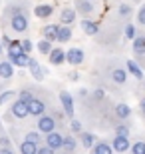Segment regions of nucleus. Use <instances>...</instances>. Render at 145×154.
<instances>
[{
    "instance_id": "1",
    "label": "nucleus",
    "mask_w": 145,
    "mask_h": 154,
    "mask_svg": "<svg viewBox=\"0 0 145 154\" xmlns=\"http://www.w3.org/2000/svg\"><path fill=\"white\" fill-rule=\"evenodd\" d=\"M4 18H6V24L10 26L12 32H16V34H24V32H28V28H30V14H28V10L4 14Z\"/></svg>"
},
{
    "instance_id": "2",
    "label": "nucleus",
    "mask_w": 145,
    "mask_h": 154,
    "mask_svg": "<svg viewBox=\"0 0 145 154\" xmlns=\"http://www.w3.org/2000/svg\"><path fill=\"white\" fill-rule=\"evenodd\" d=\"M64 112H46V114L38 116V120H36V130H40L42 134H50V132H54L58 128V118H64Z\"/></svg>"
},
{
    "instance_id": "3",
    "label": "nucleus",
    "mask_w": 145,
    "mask_h": 154,
    "mask_svg": "<svg viewBox=\"0 0 145 154\" xmlns=\"http://www.w3.org/2000/svg\"><path fill=\"white\" fill-rule=\"evenodd\" d=\"M8 120H24L30 116V110H28V102H24V100H14V102L10 104V108H8Z\"/></svg>"
},
{
    "instance_id": "4",
    "label": "nucleus",
    "mask_w": 145,
    "mask_h": 154,
    "mask_svg": "<svg viewBox=\"0 0 145 154\" xmlns=\"http://www.w3.org/2000/svg\"><path fill=\"white\" fill-rule=\"evenodd\" d=\"M58 98H60V104H62V112L66 114V118L74 120V116H76V106H74V96L70 94L68 90H60V94H58Z\"/></svg>"
},
{
    "instance_id": "5",
    "label": "nucleus",
    "mask_w": 145,
    "mask_h": 154,
    "mask_svg": "<svg viewBox=\"0 0 145 154\" xmlns=\"http://www.w3.org/2000/svg\"><path fill=\"white\" fill-rule=\"evenodd\" d=\"M50 102H48V96H36L32 98V102H28V110H30V116H42L46 114V110H48Z\"/></svg>"
},
{
    "instance_id": "6",
    "label": "nucleus",
    "mask_w": 145,
    "mask_h": 154,
    "mask_svg": "<svg viewBox=\"0 0 145 154\" xmlns=\"http://www.w3.org/2000/svg\"><path fill=\"white\" fill-rule=\"evenodd\" d=\"M64 138H66V134H62L60 130H54V132H50V134H46L44 144H46V146H50L52 150L60 152L62 146H64Z\"/></svg>"
},
{
    "instance_id": "7",
    "label": "nucleus",
    "mask_w": 145,
    "mask_h": 154,
    "mask_svg": "<svg viewBox=\"0 0 145 154\" xmlns=\"http://www.w3.org/2000/svg\"><path fill=\"white\" fill-rule=\"evenodd\" d=\"M14 64L8 60V58H0V80H4V82H8V80L14 78Z\"/></svg>"
},
{
    "instance_id": "8",
    "label": "nucleus",
    "mask_w": 145,
    "mask_h": 154,
    "mask_svg": "<svg viewBox=\"0 0 145 154\" xmlns=\"http://www.w3.org/2000/svg\"><path fill=\"white\" fill-rule=\"evenodd\" d=\"M109 78H112L113 84H125L127 82V68H123V66H112L109 70Z\"/></svg>"
},
{
    "instance_id": "9",
    "label": "nucleus",
    "mask_w": 145,
    "mask_h": 154,
    "mask_svg": "<svg viewBox=\"0 0 145 154\" xmlns=\"http://www.w3.org/2000/svg\"><path fill=\"white\" fill-rule=\"evenodd\" d=\"M76 12L82 14L84 18H88L89 14L95 12V4L91 2V0H76Z\"/></svg>"
},
{
    "instance_id": "10",
    "label": "nucleus",
    "mask_w": 145,
    "mask_h": 154,
    "mask_svg": "<svg viewBox=\"0 0 145 154\" xmlns=\"http://www.w3.org/2000/svg\"><path fill=\"white\" fill-rule=\"evenodd\" d=\"M112 146H113V150L119 152V154L131 150V142H129V138H125V136H113L112 138Z\"/></svg>"
},
{
    "instance_id": "11",
    "label": "nucleus",
    "mask_w": 145,
    "mask_h": 154,
    "mask_svg": "<svg viewBox=\"0 0 145 154\" xmlns=\"http://www.w3.org/2000/svg\"><path fill=\"white\" fill-rule=\"evenodd\" d=\"M113 116H115L119 122H125V120L131 116V108H129V104H125V102H117L115 106H113Z\"/></svg>"
},
{
    "instance_id": "12",
    "label": "nucleus",
    "mask_w": 145,
    "mask_h": 154,
    "mask_svg": "<svg viewBox=\"0 0 145 154\" xmlns=\"http://www.w3.org/2000/svg\"><path fill=\"white\" fill-rule=\"evenodd\" d=\"M48 60H50L52 66H62L64 62H68V52L62 50V48H54V50L50 52Z\"/></svg>"
},
{
    "instance_id": "13",
    "label": "nucleus",
    "mask_w": 145,
    "mask_h": 154,
    "mask_svg": "<svg viewBox=\"0 0 145 154\" xmlns=\"http://www.w3.org/2000/svg\"><path fill=\"white\" fill-rule=\"evenodd\" d=\"M80 26H82V30H84L88 36L100 34V22H95V20H89V18H82V20H80Z\"/></svg>"
},
{
    "instance_id": "14",
    "label": "nucleus",
    "mask_w": 145,
    "mask_h": 154,
    "mask_svg": "<svg viewBox=\"0 0 145 154\" xmlns=\"http://www.w3.org/2000/svg\"><path fill=\"white\" fill-rule=\"evenodd\" d=\"M60 154H78V140L74 138V134H66Z\"/></svg>"
},
{
    "instance_id": "15",
    "label": "nucleus",
    "mask_w": 145,
    "mask_h": 154,
    "mask_svg": "<svg viewBox=\"0 0 145 154\" xmlns=\"http://www.w3.org/2000/svg\"><path fill=\"white\" fill-rule=\"evenodd\" d=\"M76 14H78V12L74 10V8H70V6L62 8L60 10V24H64V26H72V24L76 22Z\"/></svg>"
},
{
    "instance_id": "16",
    "label": "nucleus",
    "mask_w": 145,
    "mask_h": 154,
    "mask_svg": "<svg viewBox=\"0 0 145 154\" xmlns=\"http://www.w3.org/2000/svg\"><path fill=\"white\" fill-rule=\"evenodd\" d=\"M28 70H30V74H32V78H34V80H44V76H46V70L42 68V66H40V62L36 60V58H32V56H30Z\"/></svg>"
},
{
    "instance_id": "17",
    "label": "nucleus",
    "mask_w": 145,
    "mask_h": 154,
    "mask_svg": "<svg viewBox=\"0 0 145 154\" xmlns=\"http://www.w3.org/2000/svg\"><path fill=\"white\" fill-rule=\"evenodd\" d=\"M84 58H86V54L82 48H70L68 50V62L72 64V66H80V64L84 62Z\"/></svg>"
},
{
    "instance_id": "18",
    "label": "nucleus",
    "mask_w": 145,
    "mask_h": 154,
    "mask_svg": "<svg viewBox=\"0 0 145 154\" xmlns=\"http://www.w3.org/2000/svg\"><path fill=\"white\" fill-rule=\"evenodd\" d=\"M34 14H36L38 18H42V20H44V18H50L52 14H54V6H52L50 2L36 4V6H34Z\"/></svg>"
},
{
    "instance_id": "19",
    "label": "nucleus",
    "mask_w": 145,
    "mask_h": 154,
    "mask_svg": "<svg viewBox=\"0 0 145 154\" xmlns=\"http://www.w3.org/2000/svg\"><path fill=\"white\" fill-rule=\"evenodd\" d=\"M58 32H60V24H46L44 28H42V38L50 40V42H56Z\"/></svg>"
},
{
    "instance_id": "20",
    "label": "nucleus",
    "mask_w": 145,
    "mask_h": 154,
    "mask_svg": "<svg viewBox=\"0 0 145 154\" xmlns=\"http://www.w3.org/2000/svg\"><path fill=\"white\" fill-rule=\"evenodd\" d=\"M80 142H82V146H84L86 150H91L97 144V136H95L94 132H88V130H84L82 134H80Z\"/></svg>"
},
{
    "instance_id": "21",
    "label": "nucleus",
    "mask_w": 145,
    "mask_h": 154,
    "mask_svg": "<svg viewBox=\"0 0 145 154\" xmlns=\"http://www.w3.org/2000/svg\"><path fill=\"white\" fill-rule=\"evenodd\" d=\"M113 152L115 150H113L112 142H107V140H97V144L91 148V154H113Z\"/></svg>"
},
{
    "instance_id": "22",
    "label": "nucleus",
    "mask_w": 145,
    "mask_h": 154,
    "mask_svg": "<svg viewBox=\"0 0 145 154\" xmlns=\"http://www.w3.org/2000/svg\"><path fill=\"white\" fill-rule=\"evenodd\" d=\"M38 144L30 142V140H22V142L18 144V152L20 154H38Z\"/></svg>"
},
{
    "instance_id": "23",
    "label": "nucleus",
    "mask_w": 145,
    "mask_h": 154,
    "mask_svg": "<svg viewBox=\"0 0 145 154\" xmlns=\"http://www.w3.org/2000/svg\"><path fill=\"white\" fill-rule=\"evenodd\" d=\"M125 68H127V72H131L137 80H143V70H141V66L135 62V60H127V62H125Z\"/></svg>"
},
{
    "instance_id": "24",
    "label": "nucleus",
    "mask_w": 145,
    "mask_h": 154,
    "mask_svg": "<svg viewBox=\"0 0 145 154\" xmlns=\"http://www.w3.org/2000/svg\"><path fill=\"white\" fill-rule=\"evenodd\" d=\"M133 52L137 56H145V34H137L133 40Z\"/></svg>"
},
{
    "instance_id": "25",
    "label": "nucleus",
    "mask_w": 145,
    "mask_h": 154,
    "mask_svg": "<svg viewBox=\"0 0 145 154\" xmlns=\"http://www.w3.org/2000/svg\"><path fill=\"white\" fill-rule=\"evenodd\" d=\"M16 68H28L30 64V54H20V56H14V58H8Z\"/></svg>"
},
{
    "instance_id": "26",
    "label": "nucleus",
    "mask_w": 145,
    "mask_h": 154,
    "mask_svg": "<svg viewBox=\"0 0 145 154\" xmlns=\"http://www.w3.org/2000/svg\"><path fill=\"white\" fill-rule=\"evenodd\" d=\"M36 48H38L40 54H46V56H50V52L54 50L52 42H50V40H46V38H40V42L36 44Z\"/></svg>"
},
{
    "instance_id": "27",
    "label": "nucleus",
    "mask_w": 145,
    "mask_h": 154,
    "mask_svg": "<svg viewBox=\"0 0 145 154\" xmlns=\"http://www.w3.org/2000/svg\"><path fill=\"white\" fill-rule=\"evenodd\" d=\"M72 26H64V24H60V32H58V40L60 42H70L72 40Z\"/></svg>"
},
{
    "instance_id": "28",
    "label": "nucleus",
    "mask_w": 145,
    "mask_h": 154,
    "mask_svg": "<svg viewBox=\"0 0 145 154\" xmlns=\"http://www.w3.org/2000/svg\"><path fill=\"white\" fill-rule=\"evenodd\" d=\"M14 100H18L16 90H4L0 94V104H10V102H14Z\"/></svg>"
},
{
    "instance_id": "29",
    "label": "nucleus",
    "mask_w": 145,
    "mask_h": 154,
    "mask_svg": "<svg viewBox=\"0 0 145 154\" xmlns=\"http://www.w3.org/2000/svg\"><path fill=\"white\" fill-rule=\"evenodd\" d=\"M24 140H30V142L42 146V132L40 130H28L26 134H24Z\"/></svg>"
},
{
    "instance_id": "30",
    "label": "nucleus",
    "mask_w": 145,
    "mask_h": 154,
    "mask_svg": "<svg viewBox=\"0 0 145 154\" xmlns=\"http://www.w3.org/2000/svg\"><path fill=\"white\" fill-rule=\"evenodd\" d=\"M20 54H26L24 52V48H22V42H12V46L8 48V58H14V56H20Z\"/></svg>"
},
{
    "instance_id": "31",
    "label": "nucleus",
    "mask_w": 145,
    "mask_h": 154,
    "mask_svg": "<svg viewBox=\"0 0 145 154\" xmlns=\"http://www.w3.org/2000/svg\"><path fill=\"white\" fill-rule=\"evenodd\" d=\"M34 96H36V90L34 88H22V90H18V98L24 100V102H32Z\"/></svg>"
},
{
    "instance_id": "32",
    "label": "nucleus",
    "mask_w": 145,
    "mask_h": 154,
    "mask_svg": "<svg viewBox=\"0 0 145 154\" xmlns=\"http://www.w3.org/2000/svg\"><path fill=\"white\" fill-rule=\"evenodd\" d=\"M123 34H125L127 40H135V38H137V28H135L131 22H127L125 26H123Z\"/></svg>"
},
{
    "instance_id": "33",
    "label": "nucleus",
    "mask_w": 145,
    "mask_h": 154,
    "mask_svg": "<svg viewBox=\"0 0 145 154\" xmlns=\"http://www.w3.org/2000/svg\"><path fill=\"white\" fill-rule=\"evenodd\" d=\"M129 134H131V128H129L125 122H119V124L115 126V136H125V138H129Z\"/></svg>"
},
{
    "instance_id": "34",
    "label": "nucleus",
    "mask_w": 145,
    "mask_h": 154,
    "mask_svg": "<svg viewBox=\"0 0 145 154\" xmlns=\"http://www.w3.org/2000/svg\"><path fill=\"white\" fill-rule=\"evenodd\" d=\"M117 14H119L121 18H129L131 14H133V8H131L129 4H119L117 6Z\"/></svg>"
},
{
    "instance_id": "35",
    "label": "nucleus",
    "mask_w": 145,
    "mask_h": 154,
    "mask_svg": "<svg viewBox=\"0 0 145 154\" xmlns=\"http://www.w3.org/2000/svg\"><path fill=\"white\" fill-rule=\"evenodd\" d=\"M131 154H145V140H137V142L131 144Z\"/></svg>"
},
{
    "instance_id": "36",
    "label": "nucleus",
    "mask_w": 145,
    "mask_h": 154,
    "mask_svg": "<svg viewBox=\"0 0 145 154\" xmlns=\"http://www.w3.org/2000/svg\"><path fill=\"white\" fill-rule=\"evenodd\" d=\"M89 98H91V102H103L106 94H103V90H101V88H95V90L89 94Z\"/></svg>"
},
{
    "instance_id": "37",
    "label": "nucleus",
    "mask_w": 145,
    "mask_h": 154,
    "mask_svg": "<svg viewBox=\"0 0 145 154\" xmlns=\"http://www.w3.org/2000/svg\"><path fill=\"white\" fill-rule=\"evenodd\" d=\"M70 130H72V134H82L84 132V128H82V122L80 120H70Z\"/></svg>"
},
{
    "instance_id": "38",
    "label": "nucleus",
    "mask_w": 145,
    "mask_h": 154,
    "mask_svg": "<svg viewBox=\"0 0 145 154\" xmlns=\"http://www.w3.org/2000/svg\"><path fill=\"white\" fill-rule=\"evenodd\" d=\"M20 42H22V48H24V52H26V54H30V52H32V48H34L32 40H30V38H22Z\"/></svg>"
},
{
    "instance_id": "39",
    "label": "nucleus",
    "mask_w": 145,
    "mask_h": 154,
    "mask_svg": "<svg viewBox=\"0 0 145 154\" xmlns=\"http://www.w3.org/2000/svg\"><path fill=\"white\" fill-rule=\"evenodd\" d=\"M137 22H139L141 26H145V4L137 10Z\"/></svg>"
},
{
    "instance_id": "40",
    "label": "nucleus",
    "mask_w": 145,
    "mask_h": 154,
    "mask_svg": "<svg viewBox=\"0 0 145 154\" xmlns=\"http://www.w3.org/2000/svg\"><path fill=\"white\" fill-rule=\"evenodd\" d=\"M38 154H56V150H52L50 146H46V144H42L38 148Z\"/></svg>"
},
{
    "instance_id": "41",
    "label": "nucleus",
    "mask_w": 145,
    "mask_h": 154,
    "mask_svg": "<svg viewBox=\"0 0 145 154\" xmlns=\"http://www.w3.org/2000/svg\"><path fill=\"white\" fill-rule=\"evenodd\" d=\"M0 42H2V44H4V48H6V50H8V48H10V46H12V42H14V40H12L10 38V36H2V40H0Z\"/></svg>"
},
{
    "instance_id": "42",
    "label": "nucleus",
    "mask_w": 145,
    "mask_h": 154,
    "mask_svg": "<svg viewBox=\"0 0 145 154\" xmlns=\"http://www.w3.org/2000/svg\"><path fill=\"white\" fill-rule=\"evenodd\" d=\"M0 154H16V150L14 148H2L0 146Z\"/></svg>"
},
{
    "instance_id": "43",
    "label": "nucleus",
    "mask_w": 145,
    "mask_h": 154,
    "mask_svg": "<svg viewBox=\"0 0 145 154\" xmlns=\"http://www.w3.org/2000/svg\"><path fill=\"white\" fill-rule=\"evenodd\" d=\"M139 112H141V114L145 116V96H143V98L139 100Z\"/></svg>"
},
{
    "instance_id": "44",
    "label": "nucleus",
    "mask_w": 145,
    "mask_h": 154,
    "mask_svg": "<svg viewBox=\"0 0 145 154\" xmlns=\"http://www.w3.org/2000/svg\"><path fill=\"white\" fill-rule=\"evenodd\" d=\"M70 80H78V72H70Z\"/></svg>"
},
{
    "instance_id": "45",
    "label": "nucleus",
    "mask_w": 145,
    "mask_h": 154,
    "mask_svg": "<svg viewBox=\"0 0 145 154\" xmlns=\"http://www.w3.org/2000/svg\"><path fill=\"white\" fill-rule=\"evenodd\" d=\"M4 56V44H2V42H0V58Z\"/></svg>"
},
{
    "instance_id": "46",
    "label": "nucleus",
    "mask_w": 145,
    "mask_h": 154,
    "mask_svg": "<svg viewBox=\"0 0 145 154\" xmlns=\"http://www.w3.org/2000/svg\"><path fill=\"white\" fill-rule=\"evenodd\" d=\"M2 132H4V130H2V126H0V134H2Z\"/></svg>"
},
{
    "instance_id": "47",
    "label": "nucleus",
    "mask_w": 145,
    "mask_h": 154,
    "mask_svg": "<svg viewBox=\"0 0 145 154\" xmlns=\"http://www.w3.org/2000/svg\"><path fill=\"white\" fill-rule=\"evenodd\" d=\"M135 2H137V0H135Z\"/></svg>"
},
{
    "instance_id": "48",
    "label": "nucleus",
    "mask_w": 145,
    "mask_h": 154,
    "mask_svg": "<svg viewBox=\"0 0 145 154\" xmlns=\"http://www.w3.org/2000/svg\"><path fill=\"white\" fill-rule=\"evenodd\" d=\"M91 2H94V0H91Z\"/></svg>"
}]
</instances>
